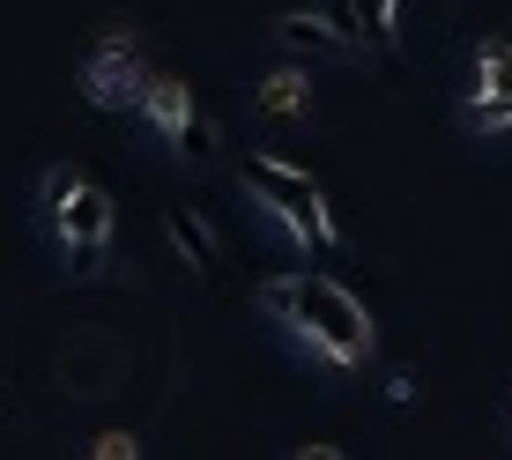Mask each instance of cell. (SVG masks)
<instances>
[{
  "label": "cell",
  "instance_id": "7",
  "mask_svg": "<svg viewBox=\"0 0 512 460\" xmlns=\"http://www.w3.org/2000/svg\"><path fill=\"white\" fill-rule=\"evenodd\" d=\"M164 230H171V245L193 260V275H208L216 282V268H223V253H216V238H208V223L193 216V208H164Z\"/></svg>",
  "mask_w": 512,
  "mask_h": 460
},
{
  "label": "cell",
  "instance_id": "10",
  "mask_svg": "<svg viewBox=\"0 0 512 460\" xmlns=\"http://www.w3.org/2000/svg\"><path fill=\"white\" fill-rule=\"evenodd\" d=\"M305 97H312V82L297 75V67H282V75L260 82V104H268V112H305Z\"/></svg>",
  "mask_w": 512,
  "mask_h": 460
},
{
  "label": "cell",
  "instance_id": "6",
  "mask_svg": "<svg viewBox=\"0 0 512 460\" xmlns=\"http://www.w3.org/2000/svg\"><path fill=\"white\" fill-rule=\"evenodd\" d=\"M275 38L290 45V52H312V60H342V52L357 45V38H342L334 23H320V15H282V23H275Z\"/></svg>",
  "mask_w": 512,
  "mask_h": 460
},
{
  "label": "cell",
  "instance_id": "12",
  "mask_svg": "<svg viewBox=\"0 0 512 460\" xmlns=\"http://www.w3.org/2000/svg\"><path fill=\"white\" fill-rule=\"evenodd\" d=\"M75 186H82V171H75V164H52V171H45V208H60Z\"/></svg>",
  "mask_w": 512,
  "mask_h": 460
},
{
  "label": "cell",
  "instance_id": "2",
  "mask_svg": "<svg viewBox=\"0 0 512 460\" xmlns=\"http://www.w3.org/2000/svg\"><path fill=\"white\" fill-rule=\"evenodd\" d=\"M245 193H253V201L268 208V216L290 223L297 238L312 245V253H327V245H334L327 201H320V186H312L297 164H282V156H245Z\"/></svg>",
  "mask_w": 512,
  "mask_h": 460
},
{
  "label": "cell",
  "instance_id": "8",
  "mask_svg": "<svg viewBox=\"0 0 512 460\" xmlns=\"http://www.w3.org/2000/svg\"><path fill=\"white\" fill-rule=\"evenodd\" d=\"M141 112H149V119H156V127H164V134H179L186 119H193V97L179 90V82H149V97H141Z\"/></svg>",
  "mask_w": 512,
  "mask_h": 460
},
{
  "label": "cell",
  "instance_id": "3",
  "mask_svg": "<svg viewBox=\"0 0 512 460\" xmlns=\"http://www.w3.org/2000/svg\"><path fill=\"white\" fill-rule=\"evenodd\" d=\"M52 216H60V238H67V253H75V275H90L97 253H104V238H112V201H104V186L82 179Z\"/></svg>",
  "mask_w": 512,
  "mask_h": 460
},
{
  "label": "cell",
  "instance_id": "4",
  "mask_svg": "<svg viewBox=\"0 0 512 460\" xmlns=\"http://www.w3.org/2000/svg\"><path fill=\"white\" fill-rule=\"evenodd\" d=\"M468 119H475V127H512V38H490V45H483Z\"/></svg>",
  "mask_w": 512,
  "mask_h": 460
},
{
  "label": "cell",
  "instance_id": "1",
  "mask_svg": "<svg viewBox=\"0 0 512 460\" xmlns=\"http://www.w3.org/2000/svg\"><path fill=\"white\" fill-rule=\"evenodd\" d=\"M268 320H290V327H305L312 342L327 349L334 364H364V349H372V327H364V305L349 290H334L327 275H275V282H260V297H253Z\"/></svg>",
  "mask_w": 512,
  "mask_h": 460
},
{
  "label": "cell",
  "instance_id": "9",
  "mask_svg": "<svg viewBox=\"0 0 512 460\" xmlns=\"http://www.w3.org/2000/svg\"><path fill=\"white\" fill-rule=\"evenodd\" d=\"M357 45L394 52V0H357Z\"/></svg>",
  "mask_w": 512,
  "mask_h": 460
},
{
  "label": "cell",
  "instance_id": "11",
  "mask_svg": "<svg viewBox=\"0 0 512 460\" xmlns=\"http://www.w3.org/2000/svg\"><path fill=\"white\" fill-rule=\"evenodd\" d=\"M171 141H179V156H193V164H208V149H216V134H208V119H201V112H193Z\"/></svg>",
  "mask_w": 512,
  "mask_h": 460
},
{
  "label": "cell",
  "instance_id": "5",
  "mask_svg": "<svg viewBox=\"0 0 512 460\" xmlns=\"http://www.w3.org/2000/svg\"><path fill=\"white\" fill-rule=\"evenodd\" d=\"M90 97L104 104V112H119V104H141V97H149V75H141V60H134L127 38H112V45L90 60Z\"/></svg>",
  "mask_w": 512,
  "mask_h": 460
}]
</instances>
